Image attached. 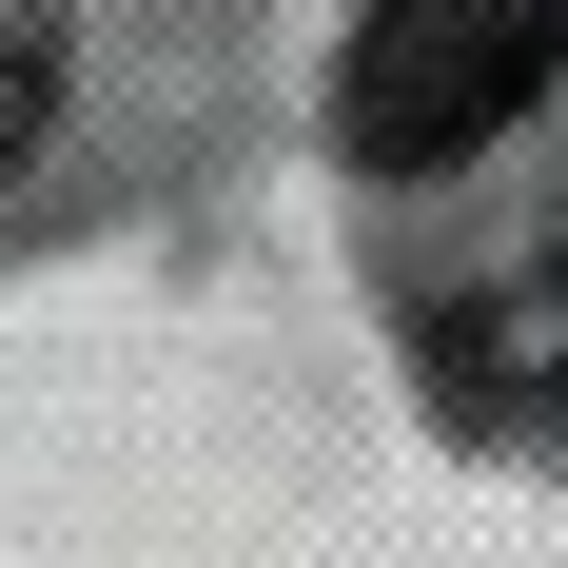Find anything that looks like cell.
<instances>
[{
  "instance_id": "obj_2",
  "label": "cell",
  "mask_w": 568,
  "mask_h": 568,
  "mask_svg": "<svg viewBox=\"0 0 568 568\" xmlns=\"http://www.w3.org/2000/svg\"><path fill=\"white\" fill-rule=\"evenodd\" d=\"M59 79H79V40H59V0H0V176L59 138Z\"/></svg>"
},
{
  "instance_id": "obj_1",
  "label": "cell",
  "mask_w": 568,
  "mask_h": 568,
  "mask_svg": "<svg viewBox=\"0 0 568 568\" xmlns=\"http://www.w3.org/2000/svg\"><path fill=\"white\" fill-rule=\"evenodd\" d=\"M549 79H568V0H373L353 59H334V138L373 176H452V158H490Z\"/></svg>"
}]
</instances>
